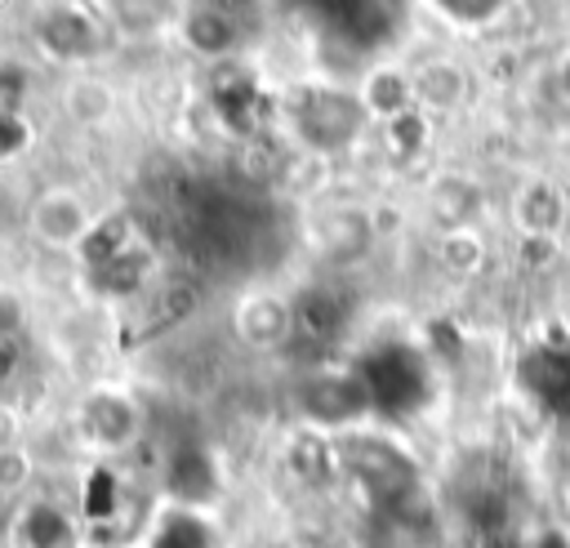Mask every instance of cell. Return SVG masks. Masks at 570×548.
Returning a JSON list of instances; mask_svg holds the SVG:
<instances>
[{
    "mask_svg": "<svg viewBox=\"0 0 570 548\" xmlns=\"http://www.w3.org/2000/svg\"><path fill=\"white\" fill-rule=\"evenodd\" d=\"M552 80H557V89H561V98L570 102V49L557 58V67H552Z\"/></svg>",
    "mask_w": 570,
    "mask_h": 548,
    "instance_id": "obj_22",
    "label": "cell"
},
{
    "mask_svg": "<svg viewBox=\"0 0 570 548\" xmlns=\"http://www.w3.org/2000/svg\"><path fill=\"white\" fill-rule=\"evenodd\" d=\"M27 299L18 290H4L0 285V339H22L27 334Z\"/></svg>",
    "mask_w": 570,
    "mask_h": 548,
    "instance_id": "obj_18",
    "label": "cell"
},
{
    "mask_svg": "<svg viewBox=\"0 0 570 548\" xmlns=\"http://www.w3.org/2000/svg\"><path fill=\"white\" fill-rule=\"evenodd\" d=\"M432 9L450 22V27H463V31H476L494 18H503L512 9V0H432Z\"/></svg>",
    "mask_w": 570,
    "mask_h": 548,
    "instance_id": "obj_16",
    "label": "cell"
},
{
    "mask_svg": "<svg viewBox=\"0 0 570 548\" xmlns=\"http://www.w3.org/2000/svg\"><path fill=\"white\" fill-rule=\"evenodd\" d=\"M178 40L200 62H227L240 49V18L218 0L187 4L178 13Z\"/></svg>",
    "mask_w": 570,
    "mask_h": 548,
    "instance_id": "obj_6",
    "label": "cell"
},
{
    "mask_svg": "<svg viewBox=\"0 0 570 548\" xmlns=\"http://www.w3.org/2000/svg\"><path fill=\"white\" fill-rule=\"evenodd\" d=\"M31 40L49 62L85 71L102 49V27H98L94 9L62 0V4H49L31 18Z\"/></svg>",
    "mask_w": 570,
    "mask_h": 548,
    "instance_id": "obj_3",
    "label": "cell"
},
{
    "mask_svg": "<svg viewBox=\"0 0 570 548\" xmlns=\"http://www.w3.org/2000/svg\"><path fill=\"white\" fill-rule=\"evenodd\" d=\"M98 218L102 214L89 205V196L76 192V187H62V183L40 187L27 200V214H22L27 236L40 249H58V254H80V245L94 236Z\"/></svg>",
    "mask_w": 570,
    "mask_h": 548,
    "instance_id": "obj_1",
    "label": "cell"
},
{
    "mask_svg": "<svg viewBox=\"0 0 570 548\" xmlns=\"http://www.w3.org/2000/svg\"><path fill=\"white\" fill-rule=\"evenodd\" d=\"M468 71H463V62H454V58H423V62H414L410 67V89H414V107L423 111V116H450V111H459L463 102H468Z\"/></svg>",
    "mask_w": 570,
    "mask_h": 548,
    "instance_id": "obj_7",
    "label": "cell"
},
{
    "mask_svg": "<svg viewBox=\"0 0 570 548\" xmlns=\"http://www.w3.org/2000/svg\"><path fill=\"white\" fill-rule=\"evenodd\" d=\"M13 441H22V414H18V405H9L0 397V450L13 446Z\"/></svg>",
    "mask_w": 570,
    "mask_h": 548,
    "instance_id": "obj_21",
    "label": "cell"
},
{
    "mask_svg": "<svg viewBox=\"0 0 570 548\" xmlns=\"http://www.w3.org/2000/svg\"><path fill=\"white\" fill-rule=\"evenodd\" d=\"M374 236H379V218H374L370 209H361V205H338V209H330V214L316 223V245H321V254L334 258V263L361 258V254L374 245Z\"/></svg>",
    "mask_w": 570,
    "mask_h": 548,
    "instance_id": "obj_10",
    "label": "cell"
},
{
    "mask_svg": "<svg viewBox=\"0 0 570 548\" xmlns=\"http://www.w3.org/2000/svg\"><path fill=\"white\" fill-rule=\"evenodd\" d=\"M508 218H512L521 241H552L557 245L566 223H570V196L552 174H530L512 187Z\"/></svg>",
    "mask_w": 570,
    "mask_h": 548,
    "instance_id": "obj_4",
    "label": "cell"
},
{
    "mask_svg": "<svg viewBox=\"0 0 570 548\" xmlns=\"http://www.w3.org/2000/svg\"><path fill=\"white\" fill-rule=\"evenodd\" d=\"M13 539L22 548H80L76 539V521L40 495H27L22 503H13Z\"/></svg>",
    "mask_w": 570,
    "mask_h": 548,
    "instance_id": "obj_11",
    "label": "cell"
},
{
    "mask_svg": "<svg viewBox=\"0 0 570 548\" xmlns=\"http://www.w3.org/2000/svg\"><path fill=\"white\" fill-rule=\"evenodd\" d=\"M22 102H27V71L4 62L0 67V116H22Z\"/></svg>",
    "mask_w": 570,
    "mask_h": 548,
    "instance_id": "obj_17",
    "label": "cell"
},
{
    "mask_svg": "<svg viewBox=\"0 0 570 548\" xmlns=\"http://www.w3.org/2000/svg\"><path fill=\"white\" fill-rule=\"evenodd\" d=\"M356 102H361L365 120H379V125L396 120L401 111L414 107L410 71H401V67H392V62H374V67L361 76V85H356Z\"/></svg>",
    "mask_w": 570,
    "mask_h": 548,
    "instance_id": "obj_12",
    "label": "cell"
},
{
    "mask_svg": "<svg viewBox=\"0 0 570 548\" xmlns=\"http://www.w3.org/2000/svg\"><path fill=\"white\" fill-rule=\"evenodd\" d=\"M36 472H40V463L27 441L4 446L0 450V503H22L36 486Z\"/></svg>",
    "mask_w": 570,
    "mask_h": 548,
    "instance_id": "obj_14",
    "label": "cell"
},
{
    "mask_svg": "<svg viewBox=\"0 0 570 548\" xmlns=\"http://www.w3.org/2000/svg\"><path fill=\"white\" fill-rule=\"evenodd\" d=\"M428 214L436 218V232L445 227H472L485 209V187L468 169H441L428 183Z\"/></svg>",
    "mask_w": 570,
    "mask_h": 548,
    "instance_id": "obj_8",
    "label": "cell"
},
{
    "mask_svg": "<svg viewBox=\"0 0 570 548\" xmlns=\"http://www.w3.org/2000/svg\"><path fill=\"white\" fill-rule=\"evenodd\" d=\"M383 143H387L392 156H419L432 143V120L419 107H410V111H401L396 120L383 125Z\"/></svg>",
    "mask_w": 570,
    "mask_h": 548,
    "instance_id": "obj_15",
    "label": "cell"
},
{
    "mask_svg": "<svg viewBox=\"0 0 570 548\" xmlns=\"http://www.w3.org/2000/svg\"><path fill=\"white\" fill-rule=\"evenodd\" d=\"M80 548H89V544H80Z\"/></svg>",
    "mask_w": 570,
    "mask_h": 548,
    "instance_id": "obj_25",
    "label": "cell"
},
{
    "mask_svg": "<svg viewBox=\"0 0 570 548\" xmlns=\"http://www.w3.org/2000/svg\"><path fill=\"white\" fill-rule=\"evenodd\" d=\"M58 107H62V116H67L71 125H80V129H102V125L116 120L120 94H116V85H111L107 76H98V71L85 67V71H71V76L62 80Z\"/></svg>",
    "mask_w": 570,
    "mask_h": 548,
    "instance_id": "obj_9",
    "label": "cell"
},
{
    "mask_svg": "<svg viewBox=\"0 0 570 548\" xmlns=\"http://www.w3.org/2000/svg\"><path fill=\"white\" fill-rule=\"evenodd\" d=\"M76 437L94 454H120L142 437V405L116 383H98L76 401Z\"/></svg>",
    "mask_w": 570,
    "mask_h": 548,
    "instance_id": "obj_2",
    "label": "cell"
},
{
    "mask_svg": "<svg viewBox=\"0 0 570 548\" xmlns=\"http://www.w3.org/2000/svg\"><path fill=\"white\" fill-rule=\"evenodd\" d=\"M27 143H31L27 116H0V160H13Z\"/></svg>",
    "mask_w": 570,
    "mask_h": 548,
    "instance_id": "obj_19",
    "label": "cell"
},
{
    "mask_svg": "<svg viewBox=\"0 0 570 548\" xmlns=\"http://www.w3.org/2000/svg\"><path fill=\"white\" fill-rule=\"evenodd\" d=\"M232 334L249 352H276V348H285L298 334L294 299H285L276 290H249V294H240L236 307H232Z\"/></svg>",
    "mask_w": 570,
    "mask_h": 548,
    "instance_id": "obj_5",
    "label": "cell"
},
{
    "mask_svg": "<svg viewBox=\"0 0 570 548\" xmlns=\"http://www.w3.org/2000/svg\"><path fill=\"white\" fill-rule=\"evenodd\" d=\"M218 4H227V9H232V13H236V18H240V13H245V9H254V4H258V0H218Z\"/></svg>",
    "mask_w": 570,
    "mask_h": 548,
    "instance_id": "obj_23",
    "label": "cell"
},
{
    "mask_svg": "<svg viewBox=\"0 0 570 548\" xmlns=\"http://www.w3.org/2000/svg\"><path fill=\"white\" fill-rule=\"evenodd\" d=\"M4 4H9V0H0V9H4Z\"/></svg>",
    "mask_w": 570,
    "mask_h": 548,
    "instance_id": "obj_24",
    "label": "cell"
},
{
    "mask_svg": "<svg viewBox=\"0 0 570 548\" xmlns=\"http://www.w3.org/2000/svg\"><path fill=\"white\" fill-rule=\"evenodd\" d=\"M22 374V339H0V388Z\"/></svg>",
    "mask_w": 570,
    "mask_h": 548,
    "instance_id": "obj_20",
    "label": "cell"
},
{
    "mask_svg": "<svg viewBox=\"0 0 570 548\" xmlns=\"http://www.w3.org/2000/svg\"><path fill=\"white\" fill-rule=\"evenodd\" d=\"M432 258H436V267L445 276L472 281V276H481L490 267V241H485L481 223H472V227H445L432 241Z\"/></svg>",
    "mask_w": 570,
    "mask_h": 548,
    "instance_id": "obj_13",
    "label": "cell"
}]
</instances>
